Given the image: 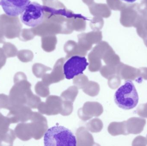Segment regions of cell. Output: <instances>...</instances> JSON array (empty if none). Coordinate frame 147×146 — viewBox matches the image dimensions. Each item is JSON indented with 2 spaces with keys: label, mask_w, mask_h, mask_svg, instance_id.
<instances>
[{
  "label": "cell",
  "mask_w": 147,
  "mask_h": 146,
  "mask_svg": "<svg viewBox=\"0 0 147 146\" xmlns=\"http://www.w3.org/2000/svg\"></svg>",
  "instance_id": "20"
},
{
  "label": "cell",
  "mask_w": 147,
  "mask_h": 146,
  "mask_svg": "<svg viewBox=\"0 0 147 146\" xmlns=\"http://www.w3.org/2000/svg\"><path fill=\"white\" fill-rule=\"evenodd\" d=\"M9 109V97L4 94H0V109Z\"/></svg>",
  "instance_id": "14"
},
{
  "label": "cell",
  "mask_w": 147,
  "mask_h": 146,
  "mask_svg": "<svg viewBox=\"0 0 147 146\" xmlns=\"http://www.w3.org/2000/svg\"><path fill=\"white\" fill-rule=\"evenodd\" d=\"M9 111L7 117L11 123L25 122L31 119L32 114L31 109L26 105L12 108Z\"/></svg>",
  "instance_id": "7"
},
{
  "label": "cell",
  "mask_w": 147,
  "mask_h": 146,
  "mask_svg": "<svg viewBox=\"0 0 147 146\" xmlns=\"http://www.w3.org/2000/svg\"><path fill=\"white\" fill-rule=\"evenodd\" d=\"M109 131L110 133L112 135H128L127 130L126 121L122 122H113L111 123L109 127Z\"/></svg>",
  "instance_id": "11"
},
{
  "label": "cell",
  "mask_w": 147,
  "mask_h": 146,
  "mask_svg": "<svg viewBox=\"0 0 147 146\" xmlns=\"http://www.w3.org/2000/svg\"><path fill=\"white\" fill-rule=\"evenodd\" d=\"M136 111L140 116L147 118V103L139 105Z\"/></svg>",
  "instance_id": "15"
},
{
  "label": "cell",
  "mask_w": 147,
  "mask_h": 146,
  "mask_svg": "<svg viewBox=\"0 0 147 146\" xmlns=\"http://www.w3.org/2000/svg\"><path fill=\"white\" fill-rule=\"evenodd\" d=\"M6 62V57L3 55V52L0 50V69L4 66Z\"/></svg>",
  "instance_id": "18"
},
{
  "label": "cell",
  "mask_w": 147,
  "mask_h": 146,
  "mask_svg": "<svg viewBox=\"0 0 147 146\" xmlns=\"http://www.w3.org/2000/svg\"><path fill=\"white\" fill-rule=\"evenodd\" d=\"M147 145V139L140 135L136 137L132 143L133 146H146Z\"/></svg>",
  "instance_id": "16"
},
{
  "label": "cell",
  "mask_w": 147,
  "mask_h": 146,
  "mask_svg": "<svg viewBox=\"0 0 147 146\" xmlns=\"http://www.w3.org/2000/svg\"><path fill=\"white\" fill-rule=\"evenodd\" d=\"M119 77L125 80H135L139 78V69H136L124 63H121L117 68Z\"/></svg>",
  "instance_id": "8"
},
{
  "label": "cell",
  "mask_w": 147,
  "mask_h": 146,
  "mask_svg": "<svg viewBox=\"0 0 147 146\" xmlns=\"http://www.w3.org/2000/svg\"><path fill=\"white\" fill-rule=\"evenodd\" d=\"M122 1H124L126 2L132 3L134 2L136 0H122Z\"/></svg>",
  "instance_id": "19"
},
{
  "label": "cell",
  "mask_w": 147,
  "mask_h": 146,
  "mask_svg": "<svg viewBox=\"0 0 147 146\" xmlns=\"http://www.w3.org/2000/svg\"><path fill=\"white\" fill-rule=\"evenodd\" d=\"M146 123V119L140 117H133L126 121L127 130L129 135L138 134L143 131Z\"/></svg>",
  "instance_id": "9"
},
{
  "label": "cell",
  "mask_w": 147,
  "mask_h": 146,
  "mask_svg": "<svg viewBox=\"0 0 147 146\" xmlns=\"http://www.w3.org/2000/svg\"><path fill=\"white\" fill-rule=\"evenodd\" d=\"M45 146L77 145L76 137L71 131L61 126L52 127L44 135Z\"/></svg>",
  "instance_id": "2"
},
{
  "label": "cell",
  "mask_w": 147,
  "mask_h": 146,
  "mask_svg": "<svg viewBox=\"0 0 147 146\" xmlns=\"http://www.w3.org/2000/svg\"><path fill=\"white\" fill-rule=\"evenodd\" d=\"M16 139L14 131L11 129L7 132L0 133V146H13Z\"/></svg>",
  "instance_id": "12"
},
{
  "label": "cell",
  "mask_w": 147,
  "mask_h": 146,
  "mask_svg": "<svg viewBox=\"0 0 147 146\" xmlns=\"http://www.w3.org/2000/svg\"><path fill=\"white\" fill-rule=\"evenodd\" d=\"M139 78L147 80V67H141L139 69Z\"/></svg>",
  "instance_id": "17"
},
{
  "label": "cell",
  "mask_w": 147,
  "mask_h": 146,
  "mask_svg": "<svg viewBox=\"0 0 147 146\" xmlns=\"http://www.w3.org/2000/svg\"><path fill=\"white\" fill-rule=\"evenodd\" d=\"M44 18V7L35 2H30L20 15L22 22L30 27L39 25L43 22Z\"/></svg>",
  "instance_id": "4"
},
{
  "label": "cell",
  "mask_w": 147,
  "mask_h": 146,
  "mask_svg": "<svg viewBox=\"0 0 147 146\" xmlns=\"http://www.w3.org/2000/svg\"><path fill=\"white\" fill-rule=\"evenodd\" d=\"M89 65L84 57L75 55L71 57L63 66L64 74L67 79H71L75 76L83 74V72Z\"/></svg>",
  "instance_id": "5"
},
{
  "label": "cell",
  "mask_w": 147,
  "mask_h": 146,
  "mask_svg": "<svg viewBox=\"0 0 147 146\" xmlns=\"http://www.w3.org/2000/svg\"><path fill=\"white\" fill-rule=\"evenodd\" d=\"M31 0H1L0 5L8 16L16 17L24 11Z\"/></svg>",
  "instance_id": "6"
},
{
  "label": "cell",
  "mask_w": 147,
  "mask_h": 146,
  "mask_svg": "<svg viewBox=\"0 0 147 146\" xmlns=\"http://www.w3.org/2000/svg\"><path fill=\"white\" fill-rule=\"evenodd\" d=\"M14 83L9 91V110L12 108L26 105L27 103V94L31 90V85L27 80L24 73L18 72L14 77Z\"/></svg>",
  "instance_id": "1"
},
{
  "label": "cell",
  "mask_w": 147,
  "mask_h": 146,
  "mask_svg": "<svg viewBox=\"0 0 147 146\" xmlns=\"http://www.w3.org/2000/svg\"><path fill=\"white\" fill-rule=\"evenodd\" d=\"M14 132L16 137L23 141L29 140L32 137L30 123H19L16 127Z\"/></svg>",
  "instance_id": "10"
},
{
  "label": "cell",
  "mask_w": 147,
  "mask_h": 146,
  "mask_svg": "<svg viewBox=\"0 0 147 146\" xmlns=\"http://www.w3.org/2000/svg\"><path fill=\"white\" fill-rule=\"evenodd\" d=\"M11 124L10 121L7 117H5L0 113V130H7L9 129Z\"/></svg>",
  "instance_id": "13"
},
{
  "label": "cell",
  "mask_w": 147,
  "mask_h": 146,
  "mask_svg": "<svg viewBox=\"0 0 147 146\" xmlns=\"http://www.w3.org/2000/svg\"><path fill=\"white\" fill-rule=\"evenodd\" d=\"M115 103L123 109L128 110L136 107L139 97L137 90L131 80H127L119 87L114 96Z\"/></svg>",
  "instance_id": "3"
}]
</instances>
